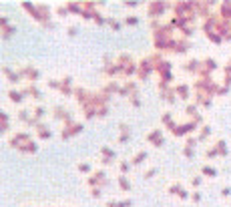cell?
<instances>
[{
  "mask_svg": "<svg viewBox=\"0 0 231 207\" xmlns=\"http://www.w3.org/2000/svg\"><path fill=\"white\" fill-rule=\"evenodd\" d=\"M173 10H175V16H179L187 24L195 18V2H175Z\"/></svg>",
  "mask_w": 231,
  "mask_h": 207,
  "instance_id": "1",
  "label": "cell"
},
{
  "mask_svg": "<svg viewBox=\"0 0 231 207\" xmlns=\"http://www.w3.org/2000/svg\"><path fill=\"white\" fill-rule=\"evenodd\" d=\"M155 70V67H153V62H151V58H143L141 60V64H139V79L141 80H145V79H149V74Z\"/></svg>",
  "mask_w": 231,
  "mask_h": 207,
  "instance_id": "2",
  "label": "cell"
},
{
  "mask_svg": "<svg viewBox=\"0 0 231 207\" xmlns=\"http://www.w3.org/2000/svg\"><path fill=\"white\" fill-rule=\"evenodd\" d=\"M167 8H169V2H151L149 8H147V12H149L151 18H155V16H159V14H163Z\"/></svg>",
  "mask_w": 231,
  "mask_h": 207,
  "instance_id": "3",
  "label": "cell"
},
{
  "mask_svg": "<svg viewBox=\"0 0 231 207\" xmlns=\"http://www.w3.org/2000/svg\"><path fill=\"white\" fill-rule=\"evenodd\" d=\"M26 143H30V135L28 133H18V135H14L12 139H10V147L22 151V147H24Z\"/></svg>",
  "mask_w": 231,
  "mask_h": 207,
  "instance_id": "4",
  "label": "cell"
},
{
  "mask_svg": "<svg viewBox=\"0 0 231 207\" xmlns=\"http://www.w3.org/2000/svg\"><path fill=\"white\" fill-rule=\"evenodd\" d=\"M197 125H199V121L193 119L191 123H185V125L177 127L175 131H173V135H177V137H183V135H187V133H191V131H195V127H197Z\"/></svg>",
  "mask_w": 231,
  "mask_h": 207,
  "instance_id": "5",
  "label": "cell"
},
{
  "mask_svg": "<svg viewBox=\"0 0 231 207\" xmlns=\"http://www.w3.org/2000/svg\"><path fill=\"white\" fill-rule=\"evenodd\" d=\"M185 70L187 73H201V68H203V62L201 60H189V62H185Z\"/></svg>",
  "mask_w": 231,
  "mask_h": 207,
  "instance_id": "6",
  "label": "cell"
},
{
  "mask_svg": "<svg viewBox=\"0 0 231 207\" xmlns=\"http://www.w3.org/2000/svg\"><path fill=\"white\" fill-rule=\"evenodd\" d=\"M20 74H22V76H26V79H30V80H36L40 76V73L36 70V68H32V67H24L22 70H20Z\"/></svg>",
  "mask_w": 231,
  "mask_h": 207,
  "instance_id": "7",
  "label": "cell"
},
{
  "mask_svg": "<svg viewBox=\"0 0 231 207\" xmlns=\"http://www.w3.org/2000/svg\"><path fill=\"white\" fill-rule=\"evenodd\" d=\"M149 141H151L153 145H157V147H161V145L165 143V139H163L161 131H151V133H149Z\"/></svg>",
  "mask_w": 231,
  "mask_h": 207,
  "instance_id": "8",
  "label": "cell"
},
{
  "mask_svg": "<svg viewBox=\"0 0 231 207\" xmlns=\"http://www.w3.org/2000/svg\"><path fill=\"white\" fill-rule=\"evenodd\" d=\"M100 155H103V161H100L103 165H105V163H111V161L115 159V151L109 149V147H103V149H100Z\"/></svg>",
  "mask_w": 231,
  "mask_h": 207,
  "instance_id": "9",
  "label": "cell"
},
{
  "mask_svg": "<svg viewBox=\"0 0 231 207\" xmlns=\"http://www.w3.org/2000/svg\"><path fill=\"white\" fill-rule=\"evenodd\" d=\"M66 10H68V12L82 14L85 12V6H82V2H68V4H66Z\"/></svg>",
  "mask_w": 231,
  "mask_h": 207,
  "instance_id": "10",
  "label": "cell"
},
{
  "mask_svg": "<svg viewBox=\"0 0 231 207\" xmlns=\"http://www.w3.org/2000/svg\"><path fill=\"white\" fill-rule=\"evenodd\" d=\"M131 93H137V85L135 82H127L125 87L119 88V94H123V97H127V94H131Z\"/></svg>",
  "mask_w": 231,
  "mask_h": 207,
  "instance_id": "11",
  "label": "cell"
},
{
  "mask_svg": "<svg viewBox=\"0 0 231 207\" xmlns=\"http://www.w3.org/2000/svg\"><path fill=\"white\" fill-rule=\"evenodd\" d=\"M187 48H189V40H187V38H181V40L175 42V48H173V50H175V52H185Z\"/></svg>",
  "mask_w": 231,
  "mask_h": 207,
  "instance_id": "12",
  "label": "cell"
},
{
  "mask_svg": "<svg viewBox=\"0 0 231 207\" xmlns=\"http://www.w3.org/2000/svg\"><path fill=\"white\" fill-rule=\"evenodd\" d=\"M36 131H38V137H40V139H50V129L44 127L42 123L36 125Z\"/></svg>",
  "mask_w": 231,
  "mask_h": 207,
  "instance_id": "13",
  "label": "cell"
},
{
  "mask_svg": "<svg viewBox=\"0 0 231 207\" xmlns=\"http://www.w3.org/2000/svg\"><path fill=\"white\" fill-rule=\"evenodd\" d=\"M22 8H24V10H26V12H30L34 16V18L38 20V8L34 6L32 2H22Z\"/></svg>",
  "mask_w": 231,
  "mask_h": 207,
  "instance_id": "14",
  "label": "cell"
},
{
  "mask_svg": "<svg viewBox=\"0 0 231 207\" xmlns=\"http://www.w3.org/2000/svg\"><path fill=\"white\" fill-rule=\"evenodd\" d=\"M195 10H197L201 16H207V14H209V4H207V2H195Z\"/></svg>",
  "mask_w": 231,
  "mask_h": 207,
  "instance_id": "15",
  "label": "cell"
},
{
  "mask_svg": "<svg viewBox=\"0 0 231 207\" xmlns=\"http://www.w3.org/2000/svg\"><path fill=\"white\" fill-rule=\"evenodd\" d=\"M175 93L181 97V99H189V88H187V85H179V87H175Z\"/></svg>",
  "mask_w": 231,
  "mask_h": 207,
  "instance_id": "16",
  "label": "cell"
},
{
  "mask_svg": "<svg viewBox=\"0 0 231 207\" xmlns=\"http://www.w3.org/2000/svg\"><path fill=\"white\" fill-rule=\"evenodd\" d=\"M42 115H44V107H42V105H36V107H34V113H32V119L36 121V123H40Z\"/></svg>",
  "mask_w": 231,
  "mask_h": 207,
  "instance_id": "17",
  "label": "cell"
},
{
  "mask_svg": "<svg viewBox=\"0 0 231 207\" xmlns=\"http://www.w3.org/2000/svg\"><path fill=\"white\" fill-rule=\"evenodd\" d=\"M4 74H6L8 79L12 80V82H18V80H20V76H22V74H18V73H14V70H10L8 67H4Z\"/></svg>",
  "mask_w": 231,
  "mask_h": 207,
  "instance_id": "18",
  "label": "cell"
},
{
  "mask_svg": "<svg viewBox=\"0 0 231 207\" xmlns=\"http://www.w3.org/2000/svg\"><path fill=\"white\" fill-rule=\"evenodd\" d=\"M18 119L22 121V123H30L32 117H30V113H28V109H20V111H18Z\"/></svg>",
  "mask_w": 231,
  "mask_h": 207,
  "instance_id": "19",
  "label": "cell"
},
{
  "mask_svg": "<svg viewBox=\"0 0 231 207\" xmlns=\"http://www.w3.org/2000/svg\"><path fill=\"white\" fill-rule=\"evenodd\" d=\"M8 97H10L14 103H22L26 94H24V93H18V91H10V93H8Z\"/></svg>",
  "mask_w": 231,
  "mask_h": 207,
  "instance_id": "20",
  "label": "cell"
},
{
  "mask_svg": "<svg viewBox=\"0 0 231 207\" xmlns=\"http://www.w3.org/2000/svg\"><path fill=\"white\" fill-rule=\"evenodd\" d=\"M161 97H163V99H167L169 103H173V100H175V93H173V88H171V87L165 88V91H161Z\"/></svg>",
  "mask_w": 231,
  "mask_h": 207,
  "instance_id": "21",
  "label": "cell"
},
{
  "mask_svg": "<svg viewBox=\"0 0 231 207\" xmlns=\"http://www.w3.org/2000/svg\"><path fill=\"white\" fill-rule=\"evenodd\" d=\"M36 151H38V147H36L34 141H30V143H26V145L22 147V153H36Z\"/></svg>",
  "mask_w": 231,
  "mask_h": 207,
  "instance_id": "22",
  "label": "cell"
},
{
  "mask_svg": "<svg viewBox=\"0 0 231 207\" xmlns=\"http://www.w3.org/2000/svg\"><path fill=\"white\" fill-rule=\"evenodd\" d=\"M14 34V26H8V24H4V26H2V38L6 40L8 36H12Z\"/></svg>",
  "mask_w": 231,
  "mask_h": 207,
  "instance_id": "23",
  "label": "cell"
},
{
  "mask_svg": "<svg viewBox=\"0 0 231 207\" xmlns=\"http://www.w3.org/2000/svg\"><path fill=\"white\" fill-rule=\"evenodd\" d=\"M119 187L123 189V191H129V189H131V183H129V181H127V177H123V175L119 177Z\"/></svg>",
  "mask_w": 231,
  "mask_h": 207,
  "instance_id": "24",
  "label": "cell"
},
{
  "mask_svg": "<svg viewBox=\"0 0 231 207\" xmlns=\"http://www.w3.org/2000/svg\"><path fill=\"white\" fill-rule=\"evenodd\" d=\"M123 24H127V26H137L139 18H137V16H127V18L123 20Z\"/></svg>",
  "mask_w": 231,
  "mask_h": 207,
  "instance_id": "25",
  "label": "cell"
},
{
  "mask_svg": "<svg viewBox=\"0 0 231 207\" xmlns=\"http://www.w3.org/2000/svg\"><path fill=\"white\" fill-rule=\"evenodd\" d=\"M145 159H147L145 151H143V153H137V155H135V159H133V165H139V163H143Z\"/></svg>",
  "mask_w": 231,
  "mask_h": 207,
  "instance_id": "26",
  "label": "cell"
},
{
  "mask_svg": "<svg viewBox=\"0 0 231 207\" xmlns=\"http://www.w3.org/2000/svg\"><path fill=\"white\" fill-rule=\"evenodd\" d=\"M201 173H203V175H209V177H215V175H217V171H215V169H211V167H207V165H203V167H201Z\"/></svg>",
  "mask_w": 231,
  "mask_h": 207,
  "instance_id": "27",
  "label": "cell"
},
{
  "mask_svg": "<svg viewBox=\"0 0 231 207\" xmlns=\"http://www.w3.org/2000/svg\"><path fill=\"white\" fill-rule=\"evenodd\" d=\"M185 111H187V115H191L193 119H197V117H199V115H197V107H195V105H187Z\"/></svg>",
  "mask_w": 231,
  "mask_h": 207,
  "instance_id": "28",
  "label": "cell"
},
{
  "mask_svg": "<svg viewBox=\"0 0 231 207\" xmlns=\"http://www.w3.org/2000/svg\"><path fill=\"white\" fill-rule=\"evenodd\" d=\"M79 171H80V173H91L92 167L88 165V163H80V165H79Z\"/></svg>",
  "mask_w": 231,
  "mask_h": 207,
  "instance_id": "29",
  "label": "cell"
},
{
  "mask_svg": "<svg viewBox=\"0 0 231 207\" xmlns=\"http://www.w3.org/2000/svg\"><path fill=\"white\" fill-rule=\"evenodd\" d=\"M181 191H183V189H181V185H171V187H169V193H173V195H179L181 193Z\"/></svg>",
  "mask_w": 231,
  "mask_h": 207,
  "instance_id": "30",
  "label": "cell"
},
{
  "mask_svg": "<svg viewBox=\"0 0 231 207\" xmlns=\"http://www.w3.org/2000/svg\"><path fill=\"white\" fill-rule=\"evenodd\" d=\"M215 149H217V153H219V155H227V151H225V143H223V141H219Z\"/></svg>",
  "mask_w": 231,
  "mask_h": 207,
  "instance_id": "31",
  "label": "cell"
},
{
  "mask_svg": "<svg viewBox=\"0 0 231 207\" xmlns=\"http://www.w3.org/2000/svg\"><path fill=\"white\" fill-rule=\"evenodd\" d=\"M109 26H111L112 30H121V26H123V24H121L119 20H109Z\"/></svg>",
  "mask_w": 231,
  "mask_h": 207,
  "instance_id": "32",
  "label": "cell"
},
{
  "mask_svg": "<svg viewBox=\"0 0 231 207\" xmlns=\"http://www.w3.org/2000/svg\"><path fill=\"white\" fill-rule=\"evenodd\" d=\"M209 133H211V129H209V127H203V129H201V135H199V141H201V139H207Z\"/></svg>",
  "mask_w": 231,
  "mask_h": 207,
  "instance_id": "33",
  "label": "cell"
},
{
  "mask_svg": "<svg viewBox=\"0 0 231 207\" xmlns=\"http://www.w3.org/2000/svg\"><path fill=\"white\" fill-rule=\"evenodd\" d=\"M119 169H121V173H129V169H131V163H127V161H123Z\"/></svg>",
  "mask_w": 231,
  "mask_h": 207,
  "instance_id": "34",
  "label": "cell"
},
{
  "mask_svg": "<svg viewBox=\"0 0 231 207\" xmlns=\"http://www.w3.org/2000/svg\"><path fill=\"white\" fill-rule=\"evenodd\" d=\"M131 103H133V107H139V105H141V100H139V94H137V93H133Z\"/></svg>",
  "mask_w": 231,
  "mask_h": 207,
  "instance_id": "35",
  "label": "cell"
},
{
  "mask_svg": "<svg viewBox=\"0 0 231 207\" xmlns=\"http://www.w3.org/2000/svg\"><path fill=\"white\" fill-rule=\"evenodd\" d=\"M195 145H197V139H193V137H191V139H187V145H185V147H187V149H193Z\"/></svg>",
  "mask_w": 231,
  "mask_h": 207,
  "instance_id": "36",
  "label": "cell"
},
{
  "mask_svg": "<svg viewBox=\"0 0 231 207\" xmlns=\"http://www.w3.org/2000/svg\"><path fill=\"white\" fill-rule=\"evenodd\" d=\"M181 30H183V34H185V36H191V34H193V28L189 26V24H187V26H183Z\"/></svg>",
  "mask_w": 231,
  "mask_h": 207,
  "instance_id": "37",
  "label": "cell"
},
{
  "mask_svg": "<svg viewBox=\"0 0 231 207\" xmlns=\"http://www.w3.org/2000/svg\"><path fill=\"white\" fill-rule=\"evenodd\" d=\"M56 14H58V16H66V14H68V10H66L64 6H58V8H56Z\"/></svg>",
  "mask_w": 231,
  "mask_h": 207,
  "instance_id": "38",
  "label": "cell"
},
{
  "mask_svg": "<svg viewBox=\"0 0 231 207\" xmlns=\"http://www.w3.org/2000/svg\"><path fill=\"white\" fill-rule=\"evenodd\" d=\"M191 185H193V187H199V185H201V177H193Z\"/></svg>",
  "mask_w": 231,
  "mask_h": 207,
  "instance_id": "39",
  "label": "cell"
},
{
  "mask_svg": "<svg viewBox=\"0 0 231 207\" xmlns=\"http://www.w3.org/2000/svg\"><path fill=\"white\" fill-rule=\"evenodd\" d=\"M215 155H219V153H217V149H209V151H207V157H209V159H213Z\"/></svg>",
  "mask_w": 231,
  "mask_h": 207,
  "instance_id": "40",
  "label": "cell"
},
{
  "mask_svg": "<svg viewBox=\"0 0 231 207\" xmlns=\"http://www.w3.org/2000/svg\"><path fill=\"white\" fill-rule=\"evenodd\" d=\"M91 193L94 195V197H100V189L99 187H91Z\"/></svg>",
  "mask_w": 231,
  "mask_h": 207,
  "instance_id": "41",
  "label": "cell"
},
{
  "mask_svg": "<svg viewBox=\"0 0 231 207\" xmlns=\"http://www.w3.org/2000/svg\"><path fill=\"white\" fill-rule=\"evenodd\" d=\"M106 111H109V109H106V105H103V107L99 109V117H105V115H106Z\"/></svg>",
  "mask_w": 231,
  "mask_h": 207,
  "instance_id": "42",
  "label": "cell"
},
{
  "mask_svg": "<svg viewBox=\"0 0 231 207\" xmlns=\"http://www.w3.org/2000/svg\"><path fill=\"white\" fill-rule=\"evenodd\" d=\"M127 141H129V133H123L119 137V143H127Z\"/></svg>",
  "mask_w": 231,
  "mask_h": 207,
  "instance_id": "43",
  "label": "cell"
},
{
  "mask_svg": "<svg viewBox=\"0 0 231 207\" xmlns=\"http://www.w3.org/2000/svg\"><path fill=\"white\" fill-rule=\"evenodd\" d=\"M193 201H195V203H199V201H201V193H199V191H195V193H193Z\"/></svg>",
  "mask_w": 231,
  "mask_h": 207,
  "instance_id": "44",
  "label": "cell"
},
{
  "mask_svg": "<svg viewBox=\"0 0 231 207\" xmlns=\"http://www.w3.org/2000/svg\"><path fill=\"white\" fill-rule=\"evenodd\" d=\"M183 155H185V157H193V149H187V147H185Z\"/></svg>",
  "mask_w": 231,
  "mask_h": 207,
  "instance_id": "45",
  "label": "cell"
},
{
  "mask_svg": "<svg viewBox=\"0 0 231 207\" xmlns=\"http://www.w3.org/2000/svg\"><path fill=\"white\" fill-rule=\"evenodd\" d=\"M76 34V26H70L68 28V36H74Z\"/></svg>",
  "mask_w": 231,
  "mask_h": 207,
  "instance_id": "46",
  "label": "cell"
},
{
  "mask_svg": "<svg viewBox=\"0 0 231 207\" xmlns=\"http://www.w3.org/2000/svg\"><path fill=\"white\" fill-rule=\"evenodd\" d=\"M155 173H157V169H151V171H147V175H145V177H147V179H149V177H153V175H155Z\"/></svg>",
  "mask_w": 231,
  "mask_h": 207,
  "instance_id": "47",
  "label": "cell"
},
{
  "mask_svg": "<svg viewBox=\"0 0 231 207\" xmlns=\"http://www.w3.org/2000/svg\"><path fill=\"white\" fill-rule=\"evenodd\" d=\"M125 6H129V8H135V6H139V2H125Z\"/></svg>",
  "mask_w": 231,
  "mask_h": 207,
  "instance_id": "48",
  "label": "cell"
},
{
  "mask_svg": "<svg viewBox=\"0 0 231 207\" xmlns=\"http://www.w3.org/2000/svg\"><path fill=\"white\" fill-rule=\"evenodd\" d=\"M179 197H181V199H187V197H189V193H187V191H181V193H179Z\"/></svg>",
  "mask_w": 231,
  "mask_h": 207,
  "instance_id": "49",
  "label": "cell"
}]
</instances>
